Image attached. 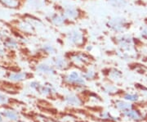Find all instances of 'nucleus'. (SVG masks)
Here are the masks:
<instances>
[{"instance_id":"nucleus-6","label":"nucleus","mask_w":147,"mask_h":122,"mask_svg":"<svg viewBox=\"0 0 147 122\" xmlns=\"http://www.w3.org/2000/svg\"><path fill=\"white\" fill-rule=\"evenodd\" d=\"M65 56L69 59V62H72L77 65H84L90 63L92 60L91 55L87 53V52L83 51H69L65 54Z\"/></svg>"},{"instance_id":"nucleus-1","label":"nucleus","mask_w":147,"mask_h":122,"mask_svg":"<svg viewBox=\"0 0 147 122\" xmlns=\"http://www.w3.org/2000/svg\"><path fill=\"white\" fill-rule=\"evenodd\" d=\"M53 10L61 12L69 21L74 22L75 25L79 21H85L89 18V15L86 11L79 6L70 3H53Z\"/></svg>"},{"instance_id":"nucleus-10","label":"nucleus","mask_w":147,"mask_h":122,"mask_svg":"<svg viewBox=\"0 0 147 122\" xmlns=\"http://www.w3.org/2000/svg\"><path fill=\"white\" fill-rule=\"evenodd\" d=\"M141 37L143 39L147 40V25L142 28V30H141Z\"/></svg>"},{"instance_id":"nucleus-9","label":"nucleus","mask_w":147,"mask_h":122,"mask_svg":"<svg viewBox=\"0 0 147 122\" xmlns=\"http://www.w3.org/2000/svg\"><path fill=\"white\" fill-rule=\"evenodd\" d=\"M30 3L37 8H43L46 7L47 6H53V0H30Z\"/></svg>"},{"instance_id":"nucleus-8","label":"nucleus","mask_w":147,"mask_h":122,"mask_svg":"<svg viewBox=\"0 0 147 122\" xmlns=\"http://www.w3.org/2000/svg\"><path fill=\"white\" fill-rule=\"evenodd\" d=\"M106 3L115 9H123L128 5L129 0H105Z\"/></svg>"},{"instance_id":"nucleus-7","label":"nucleus","mask_w":147,"mask_h":122,"mask_svg":"<svg viewBox=\"0 0 147 122\" xmlns=\"http://www.w3.org/2000/svg\"><path fill=\"white\" fill-rule=\"evenodd\" d=\"M69 59L65 56H57L53 58V63L54 66L60 70L66 69L69 66Z\"/></svg>"},{"instance_id":"nucleus-11","label":"nucleus","mask_w":147,"mask_h":122,"mask_svg":"<svg viewBox=\"0 0 147 122\" xmlns=\"http://www.w3.org/2000/svg\"><path fill=\"white\" fill-rule=\"evenodd\" d=\"M127 116L130 117H132L134 119H138L139 118V116L137 115V113L136 112H133V111H131L130 112L127 113Z\"/></svg>"},{"instance_id":"nucleus-4","label":"nucleus","mask_w":147,"mask_h":122,"mask_svg":"<svg viewBox=\"0 0 147 122\" xmlns=\"http://www.w3.org/2000/svg\"><path fill=\"white\" fill-rule=\"evenodd\" d=\"M111 41L120 50H127L135 48L136 40L128 34H120V35H113L111 36Z\"/></svg>"},{"instance_id":"nucleus-12","label":"nucleus","mask_w":147,"mask_h":122,"mask_svg":"<svg viewBox=\"0 0 147 122\" xmlns=\"http://www.w3.org/2000/svg\"><path fill=\"white\" fill-rule=\"evenodd\" d=\"M125 98H126V99H127V100L135 101V100H137V96H136V95H129V94H127V95L125 96Z\"/></svg>"},{"instance_id":"nucleus-3","label":"nucleus","mask_w":147,"mask_h":122,"mask_svg":"<svg viewBox=\"0 0 147 122\" xmlns=\"http://www.w3.org/2000/svg\"><path fill=\"white\" fill-rule=\"evenodd\" d=\"M130 21L123 16H112L105 22V26L113 35L124 34L130 28Z\"/></svg>"},{"instance_id":"nucleus-13","label":"nucleus","mask_w":147,"mask_h":122,"mask_svg":"<svg viewBox=\"0 0 147 122\" xmlns=\"http://www.w3.org/2000/svg\"><path fill=\"white\" fill-rule=\"evenodd\" d=\"M87 78H88V79H92V78H93V76H94V72L93 71H89V72H88L86 75H85Z\"/></svg>"},{"instance_id":"nucleus-2","label":"nucleus","mask_w":147,"mask_h":122,"mask_svg":"<svg viewBox=\"0 0 147 122\" xmlns=\"http://www.w3.org/2000/svg\"><path fill=\"white\" fill-rule=\"evenodd\" d=\"M61 39L67 43L69 46L78 49H84L88 45L89 34L86 29L74 27L61 34Z\"/></svg>"},{"instance_id":"nucleus-5","label":"nucleus","mask_w":147,"mask_h":122,"mask_svg":"<svg viewBox=\"0 0 147 122\" xmlns=\"http://www.w3.org/2000/svg\"><path fill=\"white\" fill-rule=\"evenodd\" d=\"M47 21L53 27L61 28V27L74 26L75 24L72 21H69L67 18L57 11L53 10V12H49L46 16Z\"/></svg>"}]
</instances>
